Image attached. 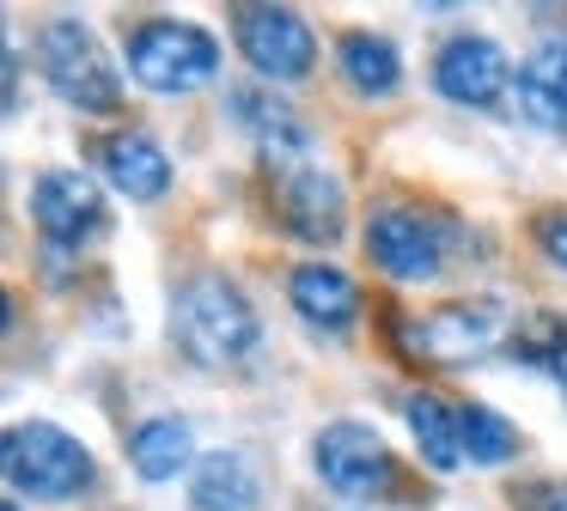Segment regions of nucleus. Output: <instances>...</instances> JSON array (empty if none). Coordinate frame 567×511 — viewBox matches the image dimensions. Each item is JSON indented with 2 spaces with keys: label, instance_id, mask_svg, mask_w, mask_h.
<instances>
[{
  "label": "nucleus",
  "instance_id": "obj_9",
  "mask_svg": "<svg viewBox=\"0 0 567 511\" xmlns=\"http://www.w3.org/2000/svg\"><path fill=\"white\" fill-rule=\"evenodd\" d=\"M262 170H269L275 207H281V219H287L293 238H306V243H336L342 238V213H348L342 182H336L323 165H311V153L306 158H281V165H262Z\"/></svg>",
  "mask_w": 567,
  "mask_h": 511
},
{
  "label": "nucleus",
  "instance_id": "obj_23",
  "mask_svg": "<svg viewBox=\"0 0 567 511\" xmlns=\"http://www.w3.org/2000/svg\"><path fill=\"white\" fill-rule=\"evenodd\" d=\"M530 511H567V493H549V499H537Z\"/></svg>",
  "mask_w": 567,
  "mask_h": 511
},
{
  "label": "nucleus",
  "instance_id": "obj_24",
  "mask_svg": "<svg viewBox=\"0 0 567 511\" xmlns=\"http://www.w3.org/2000/svg\"><path fill=\"white\" fill-rule=\"evenodd\" d=\"M0 511H19V505H13V499H7V505H0Z\"/></svg>",
  "mask_w": 567,
  "mask_h": 511
},
{
  "label": "nucleus",
  "instance_id": "obj_6",
  "mask_svg": "<svg viewBox=\"0 0 567 511\" xmlns=\"http://www.w3.org/2000/svg\"><path fill=\"white\" fill-rule=\"evenodd\" d=\"M311 462L318 474L336 487L342 499H384L396 493V457L372 426L360 420H330L311 445Z\"/></svg>",
  "mask_w": 567,
  "mask_h": 511
},
{
  "label": "nucleus",
  "instance_id": "obj_16",
  "mask_svg": "<svg viewBox=\"0 0 567 511\" xmlns=\"http://www.w3.org/2000/svg\"><path fill=\"white\" fill-rule=\"evenodd\" d=\"M233 109L262 146V165H281V158H306L311 153V134L299 122V109H287L281 97L269 92H233Z\"/></svg>",
  "mask_w": 567,
  "mask_h": 511
},
{
  "label": "nucleus",
  "instance_id": "obj_19",
  "mask_svg": "<svg viewBox=\"0 0 567 511\" xmlns=\"http://www.w3.org/2000/svg\"><path fill=\"white\" fill-rule=\"evenodd\" d=\"M336 67H342V80L354 85L360 97H391L396 85H403V55H396V43L379 31H342Z\"/></svg>",
  "mask_w": 567,
  "mask_h": 511
},
{
  "label": "nucleus",
  "instance_id": "obj_5",
  "mask_svg": "<svg viewBox=\"0 0 567 511\" xmlns=\"http://www.w3.org/2000/svg\"><path fill=\"white\" fill-rule=\"evenodd\" d=\"M445 243H452V226L433 207H409V201H384L379 213L367 219V255L379 262V274L391 280H433L445 268Z\"/></svg>",
  "mask_w": 567,
  "mask_h": 511
},
{
  "label": "nucleus",
  "instance_id": "obj_17",
  "mask_svg": "<svg viewBox=\"0 0 567 511\" xmlns=\"http://www.w3.org/2000/svg\"><path fill=\"white\" fill-rule=\"evenodd\" d=\"M403 414H409V438H415L421 462H427L433 474H452L457 462H464V426H457V408L440 401L433 389H415V396L403 401Z\"/></svg>",
  "mask_w": 567,
  "mask_h": 511
},
{
  "label": "nucleus",
  "instance_id": "obj_11",
  "mask_svg": "<svg viewBox=\"0 0 567 511\" xmlns=\"http://www.w3.org/2000/svg\"><path fill=\"white\" fill-rule=\"evenodd\" d=\"M433 85H440V97H452V104L494 109L506 97V85H513V61H506V49L494 43V36L457 31V36H445L440 55H433Z\"/></svg>",
  "mask_w": 567,
  "mask_h": 511
},
{
  "label": "nucleus",
  "instance_id": "obj_14",
  "mask_svg": "<svg viewBox=\"0 0 567 511\" xmlns=\"http://www.w3.org/2000/svg\"><path fill=\"white\" fill-rule=\"evenodd\" d=\"M518 109L537 128L567 134V43H537L518 61Z\"/></svg>",
  "mask_w": 567,
  "mask_h": 511
},
{
  "label": "nucleus",
  "instance_id": "obj_3",
  "mask_svg": "<svg viewBox=\"0 0 567 511\" xmlns=\"http://www.w3.org/2000/svg\"><path fill=\"white\" fill-rule=\"evenodd\" d=\"M128 73L147 92H165V97L202 92L220 73V36L184 19H147L128 31Z\"/></svg>",
  "mask_w": 567,
  "mask_h": 511
},
{
  "label": "nucleus",
  "instance_id": "obj_20",
  "mask_svg": "<svg viewBox=\"0 0 567 511\" xmlns=\"http://www.w3.org/2000/svg\"><path fill=\"white\" fill-rule=\"evenodd\" d=\"M506 353L567 389V316L561 311H525L513 323V335H506Z\"/></svg>",
  "mask_w": 567,
  "mask_h": 511
},
{
  "label": "nucleus",
  "instance_id": "obj_7",
  "mask_svg": "<svg viewBox=\"0 0 567 511\" xmlns=\"http://www.w3.org/2000/svg\"><path fill=\"white\" fill-rule=\"evenodd\" d=\"M506 335H513V328H506V311L494 299L445 304V311H427V316H415V323H396V341H403L415 359H433V365H464Z\"/></svg>",
  "mask_w": 567,
  "mask_h": 511
},
{
  "label": "nucleus",
  "instance_id": "obj_12",
  "mask_svg": "<svg viewBox=\"0 0 567 511\" xmlns=\"http://www.w3.org/2000/svg\"><path fill=\"white\" fill-rule=\"evenodd\" d=\"M99 170L104 182H111L116 195H128V201H159L165 189H172V158H165V146L153 140V134L141 128H116L99 140Z\"/></svg>",
  "mask_w": 567,
  "mask_h": 511
},
{
  "label": "nucleus",
  "instance_id": "obj_1",
  "mask_svg": "<svg viewBox=\"0 0 567 511\" xmlns=\"http://www.w3.org/2000/svg\"><path fill=\"white\" fill-rule=\"evenodd\" d=\"M172 341L196 365H238L262 341V323L226 274H196L172 299Z\"/></svg>",
  "mask_w": 567,
  "mask_h": 511
},
{
  "label": "nucleus",
  "instance_id": "obj_18",
  "mask_svg": "<svg viewBox=\"0 0 567 511\" xmlns=\"http://www.w3.org/2000/svg\"><path fill=\"white\" fill-rule=\"evenodd\" d=\"M257 469L238 450H208L189 474V505L196 511H250L257 505Z\"/></svg>",
  "mask_w": 567,
  "mask_h": 511
},
{
  "label": "nucleus",
  "instance_id": "obj_10",
  "mask_svg": "<svg viewBox=\"0 0 567 511\" xmlns=\"http://www.w3.org/2000/svg\"><path fill=\"white\" fill-rule=\"evenodd\" d=\"M31 219H38V231L55 243V250H80L86 238H99L104 231V189L86 177V170H43L38 182H31Z\"/></svg>",
  "mask_w": 567,
  "mask_h": 511
},
{
  "label": "nucleus",
  "instance_id": "obj_8",
  "mask_svg": "<svg viewBox=\"0 0 567 511\" xmlns=\"http://www.w3.org/2000/svg\"><path fill=\"white\" fill-rule=\"evenodd\" d=\"M233 36L262 80L293 85L318 67V36L293 7H233Z\"/></svg>",
  "mask_w": 567,
  "mask_h": 511
},
{
  "label": "nucleus",
  "instance_id": "obj_21",
  "mask_svg": "<svg viewBox=\"0 0 567 511\" xmlns=\"http://www.w3.org/2000/svg\"><path fill=\"white\" fill-rule=\"evenodd\" d=\"M457 426H464V457L476 462V469H494V462H506L518 450V426L506 420L501 408H488V401H464V408H457Z\"/></svg>",
  "mask_w": 567,
  "mask_h": 511
},
{
  "label": "nucleus",
  "instance_id": "obj_15",
  "mask_svg": "<svg viewBox=\"0 0 567 511\" xmlns=\"http://www.w3.org/2000/svg\"><path fill=\"white\" fill-rule=\"evenodd\" d=\"M128 462H135L141 481H177L189 462H202L196 438H189V420H177V414H153V420H141L135 438H128Z\"/></svg>",
  "mask_w": 567,
  "mask_h": 511
},
{
  "label": "nucleus",
  "instance_id": "obj_13",
  "mask_svg": "<svg viewBox=\"0 0 567 511\" xmlns=\"http://www.w3.org/2000/svg\"><path fill=\"white\" fill-rule=\"evenodd\" d=\"M287 299L323 335H348L360 323V286L336 262H299L293 280H287Z\"/></svg>",
  "mask_w": 567,
  "mask_h": 511
},
{
  "label": "nucleus",
  "instance_id": "obj_2",
  "mask_svg": "<svg viewBox=\"0 0 567 511\" xmlns=\"http://www.w3.org/2000/svg\"><path fill=\"white\" fill-rule=\"evenodd\" d=\"M0 469L25 499H80L92 487V450L55 420H19L0 438Z\"/></svg>",
  "mask_w": 567,
  "mask_h": 511
},
{
  "label": "nucleus",
  "instance_id": "obj_22",
  "mask_svg": "<svg viewBox=\"0 0 567 511\" xmlns=\"http://www.w3.org/2000/svg\"><path fill=\"white\" fill-rule=\"evenodd\" d=\"M530 238H537L543 262H555L567 274V207H549V213H537V226H530Z\"/></svg>",
  "mask_w": 567,
  "mask_h": 511
},
{
  "label": "nucleus",
  "instance_id": "obj_4",
  "mask_svg": "<svg viewBox=\"0 0 567 511\" xmlns=\"http://www.w3.org/2000/svg\"><path fill=\"white\" fill-rule=\"evenodd\" d=\"M38 61H43V80L62 104H74L80 116H111L123 104V80H116L104 43L86 31L80 19H50L38 31Z\"/></svg>",
  "mask_w": 567,
  "mask_h": 511
}]
</instances>
